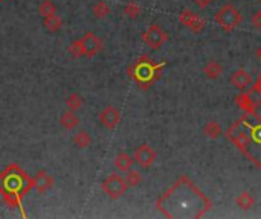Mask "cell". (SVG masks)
<instances>
[{"label":"cell","mask_w":261,"mask_h":219,"mask_svg":"<svg viewBox=\"0 0 261 219\" xmlns=\"http://www.w3.org/2000/svg\"><path fill=\"white\" fill-rule=\"evenodd\" d=\"M221 72H223V69H221V66H220L217 61H208V63L205 64V67H203V73H205V75L210 78V79H217V78H220Z\"/></svg>","instance_id":"15"},{"label":"cell","mask_w":261,"mask_h":219,"mask_svg":"<svg viewBox=\"0 0 261 219\" xmlns=\"http://www.w3.org/2000/svg\"><path fill=\"white\" fill-rule=\"evenodd\" d=\"M257 58H258V61L261 63V44H260V47L257 49Z\"/></svg>","instance_id":"28"},{"label":"cell","mask_w":261,"mask_h":219,"mask_svg":"<svg viewBox=\"0 0 261 219\" xmlns=\"http://www.w3.org/2000/svg\"><path fill=\"white\" fill-rule=\"evenodd\" d=\"M144 43L151 47L153 50H158L159 47H162L167 40H168V34L159 26V25H151L144 34H142Z\"/></svg>","instance_id":"4"},{"label":"cell","mask_w":261,"mask_h":219,"mask_svg":"<svg viewBox=\"0 0 261 219\" xmlns=\"http://www.w3.org/2000/svg\"><path fill=\"white\" fill-rule=\"evenodd\" d=\"M179 22L188 28L191 32H194V34H200L203 29H205V20L203 18H200L197 14L194 12H191V11H182L179 14Z\"/></svg>","instance_id":"6"},{"label":"cell","mask_w":261,"mask_h":219,"mask_svg":"<svg viewBox=\"0 0 261 219\" xmlns=\"http://www.w3.org/2000/svg\"><path fill=\"white\" fill-rule=\"evenodd\" d=\"M0 2H3V0H0Z\"/></svg>","instance_id":"29"},{"label":"cell","mask_w":261,"mask_h":219,"mask_svg":"<svg viewBox=\"0 0 261 219\" xmlns=\"http://www.w3.org/2000/svg\"><path fill=\"white\" fill-rule=\"evenodd\" d=\"M61 25H63V22H61V18L57 15V14H54V15H49V17H44V20H43V26H44V29L47 31V32H58L60 29H61Z\"/></svg>","instance_id":"14"},{"label":"cell","mask_w":261,"mask_h":219,"mask_svg":"<svg viewBox=\"0 0 261 219\" xmlns=\"http://www.w3.org/2000/svg\"><path fill=\"white\" fill-rule=\"evenodd\" d=\"M113 164H115V168H116L119 172H127V171H130L131 166H133V158H131V155H129L127 152H119V154L116 155Z\"/></svg>","instance_id":"11"},{"label":"cell","mask_w":261,"mask_h":219,"mask_svg":"<svg viewBox=\"0 0 261 219\" xmlns=\"http://www.w3.org/2000/svg\"><path fill=\"white\" fill-rule=\"evenodd\" d=\"M83 105V99L78 93H71L66 99V107L67 110H71V111H78Z\"/></svg>","instance_id":"20"},{"label":"cell","mask_w":261,"mask_h":219,"mask_svg":"<svg viewBox=\"0 0 261 219\" xmlns=\"http://www.w3.org/2000/svg\"><path fill=\"white\" fill-rule=\"evenodd\" d=\"M80 41H81V46H83L84 57H87V58L96 57L102 49V41L95 32H86L80 38Z\"/></svg>","instance_id":"5"},{"label":"cell","mask_w":261,"mask_h":219,"mask_svg":"<svg viewBox=\"0 0 261 219\" xmlns=\"http://www.w3.org/2000/svg\"><path fill=\"white\" fill-rule=\"evenodd\" d=\"M216 22L217 25L226 31V32H232L240 23H241V14L240 11L232 6V5H224L221 6L217 14H216Z\"/></svg>","instance_id":"2"},{"label":"cell","mask_w":261,"mask_h":219,"mask_svg":"<svg viewBox=\"0 0 261 219\" xmlns=\"http://www.w3.org/2000/svg\"><path fill=\"white\" fill-rule=\"evenodd\" d=\"M257 122L258 123H254L249 116H245L235 122L228 131V139L234 142L237 148L249 160L254 149L261 148V117L257 116Z\"/></svg>","instance_id":"1"},{"label":"cell","mask_w":261,"mask_h":219,"mask_svg":"<svg viewBox=\"0 0 261 219\" xmlns=\"http://www.w3.org/2000/svg\"><path fill=\"white\" fill-rule=\"evenodd\" d=\"M92 12H93V17L95 18H106L109 14H110V6L106 3V2H102V0H99V2H96L95 5H93V9H92Z\"/></svg>","instance_id":"19"},{"label":"cell","mask_w":261,"mask_h":219,"mask_svg":"<svg viewBox=\"0 0 261 219\" xmlns=\"http://www.w3.org/2000/svg\"><path fill=\"white\" fill-rule=\"evenodd\" d=\"M255 91H260V93H261V75H260L258 82H257V85H255Z\"/></svg>","instance_id":"27"},{"label":"cell","mask_w":261,"mask_h":219,"mask_svg":"<svg viewBox=\"0 0 261 219\" xmlns=\"http://www.w3.org/2000/svg\"><path fill=\"white\" fill-rule=\"evenodd\" d=\"M203 133L206 137H210V139H217L221 136V126L220 123L217 122H208L205 126H203Z\"/></svg>","instance_id":"18"},{"label":"cell","mask_w":261,"mask_h":219,"mask_svg":"<svg viewBox=\"0 0 261 219\" xmlns=\"http://www.w3.org/2000/svg\"><path fill=\"white\" fill-rule=\"evenodd\" d=\"M60 123H61V126L64 128V130L71 131V130H74V128H77V126L80 125V119H78V116L75 114V111H71V110H67V111L63 113V116H61V119H60Z\"/></svg>","instance_id":"12"},{"label":"cell","mask_w":261,"mask_h":219,"mask_svg":"<svg viewBox=\"0 0 261 219\" xmlns=\"http://www.w3.org/2000/svg\"><path fill=\"white\" fill-rule=\"evenodd\" d=\"M141 181H142V177L141 174H139L137 171H127V175H126V182H127V186L129 187H136L141 184Z\"/></svg>","instance_id":"22"},{"label":"cell","mask_w":261,"mask_h":219,"mask_svg":"<svg viewBox=\"0 0 261 219\" xmlns=\"http://www.w3.org/2000/svg\"><path fill=\"white\" fill-rule=\"evenodd\" d=\"M34 186H36L37 192L44 195L47 190L52 189V186H54V178H52L47 172L44 171H40L36 177V180H34Z\"/></svg>","instance_id":"10"},{"label":"cell","mask_w":261,"mask_h":219,"mask_svg":"<svg viewBox=\"0 0 261 219\" xmlns=\"http://www.w3.org/2000/svg\"><path fill=\"white\" fill-rule=\"evenodd\" d=\"M194 2L199 8H206L211 2H214V0H194Z\"/></svg>","instance_id":"26"},{"label":"cell","mask_w":261,"mask_h":219,"mask_svg":"<svg viewBox=\"0 0 261 219\" xmlns=\"http://www.w3.org/2000/svg\"><path fill=\"white\" fill-rule=\"evenodd\" d=\"M235 204L241 209V210H249L254 207L255 204V198L249 193V192H241L237 198H235Z\"/></svg>","instance_id":"13"},{"label":"cell","mask_w":261,"mask_h":219,"mask_svg":"<svg viewBox=\"0 0 261 219\" xmlns=\"http://www.w3.org/2000/svg\"><path fill=\"white\" fill-rule=\"evenodd\" d=\"M39 12L43 15V18L49 17V15H54V14H57V6L52 0H43L39 6Z\"/></svg>","instance_id":"21"},{"label":"cell","mask_w":261,"mask_h":219,"mask_svg":"<svg viewBox=\"0 0 261 219\" xmlns=\"http://www.w3.org/2000/svg\"><path fill=\"white\" fill-rule=\"evenodd\" d=\"M119 120H121L119 110L112 107V105L104 108L101 111V114H99V122L102 123L104 128H107V130H110V131L115 130V128L118 126Z\"/></svg>","instance_id":"8"},{"label":"cell","mask_w":261,"mask_h":219,"mask_svg":"<svg viewBox=\"0 0 261 219\" xmlns=\"http://www.w3.org/2000/svg\"><path fill=\"white\" fill-rule=\"evenodd\" d=\"M235 102L237 105L241 108V110H245V111L249 114V113H255V107H254V102L251 101V96L249 95H240L235 98Z\"/></svg>","instance_id":"17"},{"label":"cell","mask_w":261,"mask_h":219,"mask_svg":"<svg viewBox=\"0 0 261 219\" xmlns=\"http://www.w3.org/2000/svg\"><path fill=\"white\" fill-rule=\"evenodd\" d=\"M74 143L78 146L80 149L89 148L90 143H92V136L87 133L86 130H81V131H78V133L74 136Z\"/></svg>","instance_id":"16"},{"label":"cell","mask_w":261,"mask_h":219,"mask_svg":"<svg viewBox=\"0 0 261 219\" xmlns=\"http://www.w3.org/2000/svg\"><path fill=\"white\" fill-rule=\"evenodd\" d=\"M231 84L238 88V90H246L252 84V78L249 75V72L245 69H238L231 75Z\"/></svg>","instance_id":"9"},{"label":"cell","mask_w":261,"mask_h":219,"mask_svg":"<svg viewBox=\"0 0 261 219\" xmlns=\"http://www.w3.org/2000/svg\"><path fill=\"white\" fill-rule=\"evenodd\" d=\"M69 53H71V57L74 58H81L84 57V52H83V46H81V41L80 38L78 40H74L71 44H69Z\"/></svg>","instance_id":"23"},{"label":"cell","mask_w":261,"mask_h":219,"mask_svg":"<svg viewBox=\"0 0 261 219\" xmlns=\"http://www.w3.org/2000/svg\"><path fill=\"white\" fill-rule=\"evenodd\" d=\"M102 192L106 193L107 196H110L112 199H118L119 196H123L126 193V190L129 189L126 178H123L118 174H112L109 175L106 180L102 181Z\"/></svg>","instance_id":"3"},{"label":"cell","mask_w":261,"mask_h":219,"mask_svg":"<svg viewBox=\"0 0 261 219\" xmlns=\"http://www.w3.org/2000/svg\"><path fill=\"white\" fill-rule=\"evenodd\" d=\"M124 14L129 17V18H137L139 17V14H141V6H139L137 3H134V2H130V3H127L126 6H124Z\"/></svg>","instance_id":"24"},{"label":"cell","mask_w":261,"mask_h":219,"mask_svg":"<svg viewBox=\"0 0 261 219\" xmlns=\"http://www.w3.org/2000/svg\"><path fill=\"white\" fill-rule=\"evenodd\" d=\"M134 161L141 168L147 169V168H150L151 164L156 161V151L151 148L150 145H147V143L137 146L136 151H134Z\"/></svg>","instance_id":"7"},{"label":"cell","mask_w":261,"mask_h":219,"mask_svg":"<svg viewBox=\"0 0 261 219\" xmlns=\"http://www.w3.org/2000/svg\"><path fill=\"white\" fill-rule=\"evenodd\" d=\"M252 25H254L257 29L261 31V11H257V12L254 14V17H252Z\"/></svg>","instance_id":"25"}]
</instances>
